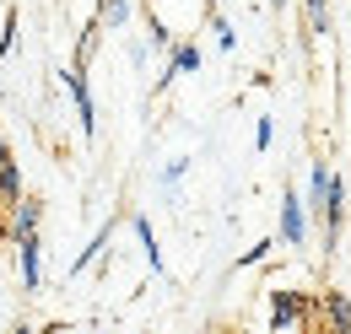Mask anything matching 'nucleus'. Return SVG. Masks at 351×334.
<instances>
[{
    "mask_svg": "<svg viewBox=\"0 0 351 334\" xmlns=\"http://www.w3.org/2000/svg\"><path fill=\"white\" fill-rule=\"evenodd\" d=\"M130 0H103V5H97V22H103V27H108V33H119V27H125V22H130Z\"/></svg>",
    "mask_w": 351,
    "mask_h": 334,
    "instance_id": "f8f14e48",
    "label": "nucleus"
},
{
    "mask_svg": "<svg viewBox=\"0 0 351 334\" xmlns=\"http://www.w3.org/2000/svg\"><path fill=\"white\" fill-rule=\"evenodd\" d=\"M16 200H27V194H22V167H16V162H0V205L11 210Z\"/></svg>",
    "mask_w": 351,
    "mask_h": 334,
    "instance_id": "9d476101",
    "label": "nucleus"
},
{
    "mask_svg": "<svg viewBox=\"0 0 351 334\" xmlns=\"http://www.w3.org/2000/svg\"><path fill=\"white\" fill-rule=\"evenodd\" d=\"M38 227H44V205L38 200H16L11 205V237H38Z\"/></svg>",
    "mask_w": 351,
    "mask_h": 334,
    "instance_id": "6e6552de",
    "label": "nucleus"
},
{
    "mask_svg": "<svg viewBox=\"0 0 351 334\" xmlns=\"http://www.w3.org/2000/svg\"><path fill=\"white\" fill-rule=\"evenodd\" d=\"M0 162H11V146H5V135H0Z\"/></svg>",
    "mask_w": 351,
    "mask_h": 334,
    "instance_id": "aec40b11",
    "label": "nucleus"
},
{
    "mask_svg": "<svg viewBox=\"0 0 351 334\" xmlns=\"http://www.w3.org/2000/svg\"><path fill=\"white\" fill-rule=\"evenodd\" d=\"M114 227H119V221H114V216H108V221H103V227H97V232H92V243L82 253H76V259H71V275H87L92 264H97V259H103V253L114 248Z\"/></svg>",
    "mask_w": 351,
    "mask_h": 334,
    "instance_id": "423d86ee",
    "label": "nucleus"
},
{
    "mask_svg": "<svg viewBox=\"0 0 351 334\" xmlns=\"http://www.w3.org/2000/svg\"><path fill=\"white\" fill-rule=\"evenodd\" d=\"M308 216H313V205H308L303 194L281 189V243L287 248H303L308 243Z\"/></svg>",
    "mask_w": 351,
    "mask_h": 334,
    "instance_id": "7ed1b4c3",
    "label": "nucleus"
},
{
    "mask_svg": "<svg viewBox=\"0 0 351 334\" xmlns=\"http://www.w3.org/2000/svg\"><path fill=\"white\" fill-rule=\"evenodd\" d=\"M319 324L351 334V296L346 292H324V296H319Z\"/></svg>",
    "mask_w": 351,
    "mask_h": 334,
    "instance_id": "0eeeda50",
    "label": "nucleus"
},
{
    "mask_svg": "<svg viewBox=\"0 0 351 334\" xmlns=\"http://www.w3.org/2000/svg\"><path fill=\"white\" fill-rule=\"evenodd\" d=\"M303 27L313 33V38L330 33V0H303Z\"/></svg>",
    "mask_w": 351,
    "mask_h": 334,
    "instance_id": "9b49d317",
    "label": "nucleus"
},
{
    "mask_svg": "<svg viewBox=\"0 0 351 334\" xmlns=\"http://www.w3.org/2000/svg\"><path fill=\"white\" fill-rule=\"evenodd\" d=\"M146 54H152V38H135L130 43V65H146Z\"/></svg>",
    "mask_w": 351,
    "mask_h": 334,
    "instance_id": "6ab92c4d",
    "label": "nucleus"
},
{
    "mask_svg": "<svg viewBox=\"0 0 351 334\" xmlns=\"http://www.w3.org/2000/svg\"><path fill=\"white\" fill-rule=\"evenodd\" d=\"M189 157H173V162H162V172H157V183H162V194H173L178 189V178H184V172H189Z\"/></svg>",
    "mask_w": 351,
    "mask_h": 334,
    "instance_id": "ddd939ff",
    "label": "nucleus"
},
{
    "mask_svg": "<svg viewBox=\"0 0 351 334\" xmlns=\"http://www.w3.org/2000/svg\"><path fill=\"white\" fill-rule=\"evenodd\" d=\"M16 281H22V292H44V243L38 237H16Z\"/></svg>",
    "mask_w": 351,
    "mask_h": 334,
    "instance_id": "20e7f679",
    "label": "nucleus"
},
{
    "mask_svg": "<svg viewBox=\"0 0 351 334\" xmlns=\"http://www.w3.org/2000/svg\"><path fill=\"white\" fill-rule=\"evenodd\" d=\"M270 248H276V237H265V243H254V248L243 253L238 264H243V270H249V264H265V259H270Z\"/></svg>",
    "mask_w": 351,
    "mask_h": 334,
    "instance_id": "dca6fc26",
    "label": "nucleus"
},
{
    "mask_svg": "<svg viewBox=\"0 0 351 334\" xmlns=\"http://www.w3.org/2000/svg\"><path fill=\"white\" fill-rule=\"evenodd\" d=\"M206 5H211V16H217V0H206Z\"/></svg>",
    "mask_w": 351,
    "mask_h": 334,
    "instance_id": "4be33fe9",
    "label": "nucleus"
},
{
    "mask_svg": "<svg viewBox=\"0 0 351 334\" xmlns=\"http://www.w3.org/2000/svg\"><path fill=\"white\" fill-rule=\"evenodd\" d=\"M5 237H11V227H5V221H0V243H5Z\"/></svg>",
    "mask_w": 351,
    "mask_h": 334,
    "instance_id": "412c9836",
    "label": "nucleus"
},
{
    "mask_svg": "<svg viewBox=\"0 0 351 334\" xmlns=\"http://www.w3.org/2000/svg\"><path fill=\"white\" fill-rule=\"evenodd\" d=\"M97 33H103V22H92V27H82V38H76V60L87 65L92 54H97Z\"/></svg>",
    "mask_w": 351,
    "mask_h": 334,
    "instance_id": "4468645a",
    "label": "nucleus"
},
{
    "mask_svg": "<svg viewBox=\"0 0 351 334\" xmlns=\"http://www.w3.org/2000/svg\"><path fill=\"white\" fill-rule=\"evenodd\" d=\"M211 27H217V43L227 49V54H232V49H238V33H232V22H221V16H211Z\"/></svg>",
    "mask_w": 351,
    "mask_h": 334,
    "instance_id": "f3484780",
    "label": "nucleus"
},
{
    "mask_svg": "<svg viewBox=\"0 0 351 334\" xmlns=\"http://www.w3.org/2000/svg\"><path fill=\"white\" fill-rule=\"evenodd\" d=\"M270 140H276V125H270V119H254V146L270 151Z\"/></svg>",
    "mask_w": 351,
    "mask_h": 334,
    "instance_id": "a211bd4d",
    "label": "nucleus"
},
{
    "mask_svg": "<svg viewBox=\"0 0 351 334\" xmlns=\"http://www.w3.org/2000/svg\"><path fill=\"white\" fill-rule=\"evenodd\" d=\"M178 76H200V43L195 38H178L173 49H168V70L157 76V92L168 81H178Z\"/></svg>",
    "mask_w": 351,
    "mask_h": 334,
    "instance_id": "39448f33",
    "label": "nucleus"
},
{
    "mask_svg": "<svg viewBox=\"0 0 351 334\" xmlns=\"http://www.w3.org/2000/svg\"><path fill=\"white\" fill-rule=\"evenodd\" d=\"M60 86H65L71 103H76V125H82V135H97V97H92V86H87V65L71 60V65L60 70Z\"/></svg>",
    "mask_w": 351,
    "mask_h": 334,
    "instance_id": "f03ea898",
    "label": "nucleus"
},
{
    "mask_svg": "<svg viewBox=\"0 0 351 334\" xmlns=\"http://www.w3.org/2000/svg\"><path fill=\"white\" fill-rule=\"evenodd\" d=\"M265 324H270V329H281V334L313 329V324H319V302H308V292L276 286V292H265Z\"/></svg>",
    "mask_w": 351,
    "mask_h": 334,
    "instance_id": "f257e3e1",
    "label": "nucleus"
},
{
    "mask_svg": "<svg viewBox=\"0 0 351 334\" xmlns=\"http://www.w3.org/2000/svg\"><path fill=\"white\" fill-rule=\"evenodd\" d=\"M16 49V5H5V27H0V60H11Z\"/></svg>",
    "mask_w": 351,
    "mask_h": 334,
    "instance_id": "2eb2a0df",
    "label": "nucleus"
},
{
    "mask_svg": "<svg viewBox=\"0 0 351 334\" xmlns=\"http://www.w3.org/2000/svg\"><path fill=\"white\" fill-rule=\"evenodd\" d=\"M130 232L141 237V253H146V270H152V275H162V248H157V232H152V221H146L141 210L130 216Z\"/></svg>",
    "mask_w": 351,
    "mask_h": 334,
    "instance_id": "1a4fd4ad",
    "label": "nucleus"
},
{
    "mask_svg": "<svg viewBox=\"0 0 351 334\" xmlns=\"http://www.w3.org/2000/svg\"><path fill=\"white\" fill-rule=\"evenodd\" d=\"M270 5H287V0H270Z\"/></svg>",
    "mask_w": 351,
    "mask_h": 334,
    "instance_id": "5701e85b",
    "label": "nucleus"
}]
</instances>
